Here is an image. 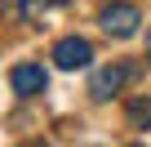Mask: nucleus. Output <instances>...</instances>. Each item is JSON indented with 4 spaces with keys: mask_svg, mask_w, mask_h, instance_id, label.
<instances>
[{
    "mask_svg": "<svg viewBox=\"0 0 151 147\" xmlns=\"http://www.w3.org/2000/svg\"><path fill=\"white\" fill-rule=\"evenodd\" d=\"M124 76H129V71H124L120 62H111V67H98V71H93V80H89V94H93V98H111V94H120Z\"/></svg>",
    "mask_w": 151,
    "mask_h": 147,
    "instance_id": "4",
    "label": "nucleus"
},
{
    "mask_svg": "<svg viewBox=\"0 0 151 147\" xmlns=\"http://www.w3.org/2000/svg\"><path fill=\"white\" fill-rule=\"evenodd\" d=\"M89 58H93V49H89V40H85V36H67V40H58V45H53V62H58L62 71L89 67Z\"/></svg>",
    "mask_w": 151,
    "mask_h": 147,
    "instance_id": "2",
    "label": "nucleus"
},
{
    "mask_svg": "<svg viewBox=\"0 0 151 147\" xmlns=\"http://www.w3.org/2000/svg\"><path fill=\"white\" fill-rule=\"evenodd\" d=\"M138 22H142V14H138V5H107L102 9V31L107 36H133L138 31Z\"/></svg>",
    "mask_w": 151,
    "mask_h": 147,
    "instance_id": "1",
    "label": "nucleus"
},
{
    "mask_svg": "<svg viewBox=\"0 0 151 147\" xmlns=\"http://www.w3.org/2000/svg\"><path fill=\"white\" fill-rule=\"evenodd\" d=\"M147 49H151V36H147Z\"/></svg>",
    "mask_w": 151,
    "mask_h": 147,
    "instance_id": "6",
    "label": "nucleus"
},
{
    "mask_svg": "<svg viewBox=\"0 0 151 147\" xmlns=\"http://www.w3.org/2000/svg\"><path fill=\"white\" fill-rule=\"evenodd\" d=\"M9 80H14V89H18L22 98H36V94H45V85H49V76H45L40 62H18Z\"/></svg>",
    "mask_w": 151,
    "mask_h": 147,
    "instance_id": "3",
    "label": "nucleus"
},
{
    "mask_svg": "<svg viewBox=\"0 0 151 147\" xmlns=\"http://www.w3.org/2000/svg\"><path fill=\"white\" fill-rule=\"evenodd\" d=\"M129 125L133 129H147L151 125V98H129Z\"/></svg>",
    "mask_w": 151,
    "mask_h": 147,
    "instance_id": "5",
    "label": "nucleus"
}]
</instances>
